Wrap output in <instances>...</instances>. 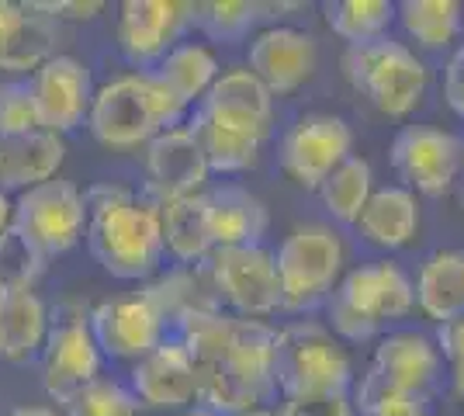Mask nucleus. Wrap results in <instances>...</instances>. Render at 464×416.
<instances>
[{
    "label": "nucleus",
    "mask_w": 464,
    "mask_h": 416,
    "mask_svg": "<svg viewBox=\"0 0 464 416\" xmlns=\"http://www.w3.org/2000/svg\"><path fill=\"white\" fill-rule=\"evenodd\" d=\"M177 340L188 347L198 368V406L212 410L215 416L264 410V402L277 396V330L271 323L239 319L215 305L177 319Z\"/></svg>",
    "instance_id": "obj_1"
},
{
    "label": "nucleus",
    "mask_w": 464,
    "mask_h": 416,
    "mask_svg": "<svg viewBox=\"0 0 464 416\" xmlns=\"http://www.w3.org/2000/svg\"><path fill=\"white\" fill-rule=\"evenodd\" d=\"M87 247L118 281H146L163 267V226L156 201L118 184H97L87 195Z\"/></svg>",
    "instance_id": "obj_2"
},
{
    "label": "nucleus",
    "mask_w": 464,
    "mask_h": 416,
    "mask_svg": "<svg viewBox=\"0 0 464 416\" xmlns=\"http://www.w3.org/2000/svg\"><path fill=\"white\" fill-rule=\"evenodd\" d=\"M184 104L153 70H136L94 91L87 129L108 150H139L150 146L160 132L177 129Z\"/></svg>",
    "instance_id": "obj_3"
},
{
    "label": "nucleus",
    "mask_w": 464,
    "mask_h": 416,
    "mask_svg": "<svg viewBox=\"0 0 464 416\" xmlns=\"http://www.w3.org/2000/svg\"><path fill=\"white\" fill-rule=\"evenodd\" d=\"M416 309V285L395 260L361 264L326 298V326L340 343H368Z\"/></svg>",
    "instance_id": "obj_4"
},
{
    "label": "nucleus",
    "mask_w": 464,
    "mask_h": 416,
    "mask_svg": "<svg viewBox=\"0 0 464 416\" xmlns=\"http://www.w3.org/2000/svg\"><path fill=\"white\" fill-rule=\"evenodd\" d=\"M353 361L347 347L319 319H295L277 330L274 385L281 399L333 396L353 389Z\"/></svg>",
    "instance_id": "obj_5"
},
{
    "label": "nucleus",
    "mask_w": 464,
    "mask_h": 416,
    "mask_svg": "<svg viewBox=\"0 0 464 416\" xmlns=\"http://www.w3.org/2000/svg\"><path fill=\"white\" fill-rule=\"evenodd\" d=\"M274 264H277V281H281V313L302 316V313L326 305V298L343 281L347 247L333 226L305 222V226H295L281 239Z\"/></svg>",
    "instance_id": "obj_6"
},
{
    "label": "nucleus",
    "mask_w": 464,
    "mask_h": 416,
    "mask_svg": "<svg viewBox=\"0 0 464 416\" xmlns=\"http://www.w3.org/2000/svg\"><path fill=\"white\" fill-rule=\"evenodd\" d=\"M343 77L374 111H382L388 119L412 115L423 101L426 83H430L423 60L409 49L406 42H395L392 35L361 42V45H347Z\"/></svg>",
    "instance_id": "obj_7"
},
{
    "label": "nucleus",
    "mask_w": 464,
    "mask_h": 416,
    "mask_svg": "<svg viewBox=\"0 0 464 416\" xmlns=\"http://www.w3.org/2000/svg\"><path fill=\"white\" fill-rule=\"evenodd\" d=\"M87 233V201L73 180L53 178L14 198L11 237L35 267L63 257Z\"/></svg>",
    "instance_id": "obj_8"
},
{
    "label": "nucleus",
    "mask_w": 464,
    "mask_h": 416,
    "mask_svg": "<svg viewBox=\"0 0 464 416\" xmlns=\"http://www.w3.org/2000/svg\"><path fill=\"white\" fill-rule=\"evenodd\" d=\"M212 277L215 298L229 305L232 316L239 319H264L281 313V281L274 250L264 243L256 247H218L205 260Z\"/></svg>",
    "instance_id": "obj_9"
},
{
    "label": "nucleus",
    "mask_w": 464,
    "mask_h": 416,
    "mask_svg": "<svg viewBox=\"0 0 464 416\" xmlns=\"http://www.w3.org/2000/svg\"><path fill=\"white\" fill-rule=\"evenodd\" d=\"M461 150L464 142L447 129L402 125L388 146V163L399 174L402 188H409L412 195L444 198L458 188Z\"/></svg>",
    "instance_id": "obj_10"
},
{
    "label": "nucleus",
    "mask_w": 464,
    "mask_h": 416,
    "mask_svg": "<svg viewBox=\"0 0 464 416\" xmlns=\"http://www.w3.org/2000/svg\"><path fill=\"white\" fill-rule=\"evenodd\" d=\"M91 334H94L101 354L111 361H142L170 337V316L153 298L150 288L132 295L104 298L91 313Z\"/></svg>",
    "instance_id": "obj_11"
},
{
    "label": "nucleus",
    "mask_w": 464,
    "mask_h": 416,
    "mask_svg": "<svg viewBox=\"0 0 464 416\" xmlns=\"http://www.w3.org/2000/svg\"><path fill=\"white\" fill-rule=\"evenodd\" d=\"M42 389L56 406H66L80 389L101 378V347L91 334L87 313L56 316L42 347Z\"/></svg>",
    "instance_id": "obj_12"
},
{
    "label": "nucleus",
    "mask_w": 464,
    "mask_h": 416,
    "mask_svg": "<svg viewBox=\"0 0 464 416\" xmlns=\"http://www.w3.org/2000/svg\"><path fill=\"white\" fill-rule=\"evenodd\" d=\"M353 157V129L340 115H302L281 139V170L298 188L319 191V184Z\"/></svg>",
    "instance_id": "obj_13"
},
{
    "label": "nucleus",
    "mask_w": 464,
    "mask_h": 416,
    "mask_svg": "<svg viewBox=\"0 0 464 416\" xmlns=\"http://www.w3.org/2000/svg\"><path fill=\"white\" fill-rule=\"evenodd\" d=\"M319 66V42L305 28L291 24H267L250 39L246 70L264 80L274 98H288L302 91Z\"/></svg>",
    "instance_id": "obj_14"
},
{
    "label": "nucleus",
    "mask_w": 464,
    "mask_h": 416,
    "mask_svg": "<svg viewBox=\"0 0 464 416\" xmlns=\"http://www.w3.org/2000/svg\"><path fill=\"white\" fill-rule=\"evenodd\" d=\"M28 87H32L39 125L45 132L66 136L80 125H87L91 101L97 91L87 63H80L77 56H53L32 73Z\"/></svg>",
    "instance_id": "obj_15"
},
{
    "label": "nucleus",
    "mask_w": 464,
    "mask_h": 416,
    "mask_svg": "<svg viewBox=\"0 0 464 416\" xmlns=\"http://www.w3.org/2000/svg\"><path fill=\"white\" fill-rule=\"evenodd\" d=\"M368 372L392 389L430 402V396L440 385L444 357L437 351V340L420 330H392V334L378 337Z\"/></svg>",
    "instance_id": "obj_16"
},
{
    "label": "nucleus",
    "mask_w": 464,
    "mask_h": 416,
    "mask_svg": "<svg viewBox=\"0 0 464 416\" xmlns=\"http://www.w3.org/2000/svg\"><path fill=\"white\" fill-rule=\"evenodd\" d=\"M129 389L150 410H191L198 406V368L188 347L177 337H167L156 351L136 361L129 372Z\"/></svg>",
    "instance_id": "obj_17"
},
{
    "label": "nucleus",
    "mask_w": 464,
    "mask_h": 416,
    "mask_svg": "<svg viewBox=\"0 0 464 416\" xmlns=\"http://www.w3.org/2000/svg\"><path fill=\"white\" fill-rule=\"evenodd\" d=\"M191 4L177 0H125L118 7V49L132 66H156L177 42Z\"/></svg>",
    "instance_id": "obj_18"
},
{
    "label": "nucleus",
    "mask_w": 464,
    "mask_h": 416,
    "mask_svg": "<svg viewBox=\"0 0 464 416\" xmlns=\"http://www.w3.org/2000/svg\"><path fill=\"white\" fill-rule=\"evenodd\" d=\"M208 163L191 136L188 125L167 129L146 146V188H150V201H174L188 198V195H201L205 180H208Z\"/></svg>",
    "instance_id": "obj_19"
},
{
    "label": "nucleus",
    "mask_w": 464,
    "mask_h": 416,
    "mask_svg": "<svg viewBox=\"0 0 464 416\" xmlns=\"http://www.w3.org/2000/svg\"><path fill=\"white\" fill-rule=\"evenodd\" d=\"M188 129L198 139L208 170H215V174H246V170H253L264 142H267L264 125L222 119V115H212L205 108H194Z\"/></svg>",
    "instance_id": "obj_20"
},
{
    "label": "nucleus",
    "mask_w": 464,
    "mask_h": 416,
    "mask_svg": "<svg viewBox=\"0 0 464 416\" xmlns=\"http://www.w3.org/2000/svg\"><path fill=\"white\" fill-rule=\"evenodd\" d=\"M4 305H0V357L11 364H24L42 354L53 316L28 277H4Z\"/></svg>",
    "instance_id": "obj_21"
},
{
    "label": "nucleus",
    "mask_w": 464,
    "mask_h": 416,
    "mask_svg": "<svg viewBox=\"0 0 464 416\" xmlns=\"http://www.w3.org/2000/svg\"><path fill=\"white\" fill-rule=\"evenodd\" d=\"M56 21L39 15L32 4L0 0V70L35 73L56 56Z\"/></svg>",
    "instance_id": "obj_22"
},
{
    "label": "nucleus",
    "mask_w": 464,
    "mask_h": 416,
    "mask_svg": "<svg viewBox=\"0 0 464 416\" xmlns=\"http://www.w3.org/2000/svg\"><path fill=\"white\" fill-rule=\"evenodd\" d=\"M66 160V142L56 132H28V136L0 139V191H28L45 180L59 178V167Z\"/></svg>",
    "instance_id": "obj_23"
},
{
    "label": "nucleus",
    "mask_w": 464,
    "mask_h": 416,
    "mask_svg": "<svg viewBox=\"0 0 464 416\" xmlns=\"http://www.w3.org/2000/svg\"><path fill=\"white\" fill-rule=\"evenodd\" d=\"M357 237L382 247V250H402L420 233V201L402 184L374 188L371 201L364 205L361 218L353 222Z\"/></svg>",
    "instance_id": "obj_24"
},
{
    "label": "nucleus",
    "mask_w": 464,
    "mask_h": 416,
    "mask_svg": "<svg viewBox=\"0 0 464 416\" xmlns=\"http://www.w3.org/2000/svg\"><path fill=\"white\" fill-rule=\"evenodd\" d=\"M208 216H212V239L218 247H256L271 229L267 205L243 184H222L208 191Z\"/></svg>",
    "instance_id": "obj_25"
},
{
    "label": "nucleus",
    "mask_w": 464,
    "mask_h": 416,
    "mask_svg": "<svg viewBox=\"0 0 464 416\" xmlns=\"http://www.w3.org/2000/svg\"><path fill=\"white\" fill-rule=\"evenodd\" d=\"M160 226H163V247L180 264H201L215 254L212 216H208V195H188V198L160 201Z\"/></svg>",
    "instance_id": "obj_26"
},
{
    "label": "nucleus",
    "mask_w": 464,
    "mask_h": 416,
    "mask_svg": "<svg viewBox=\"0 0 464 416\" xmlns=\"http://www.w3.org/2000/svg\"><path fill=\"white\" fill-rule=\"evenodd\" d=\"M416 305L433 323L464 313V250H437L420 264Z\"/></svg>",
    "instance_id": "obj_27"
},
{
    "label": "nucleus",
    "mask_w": 464,
    "mask_h": 416,
    "mask_svg": "<svg viewBox=\"0 0 464 416\" xmlns=\"http://www.w3.org/2000/svg\"><path fill=\"white\" fill-rule=\"evenodd\" d=\"M153 73L174 91L184 108H191L194 101L198 104L205 101V94L215 87V80L222 77V66L205 42H177L174 49L153 66Z\"/></svg>",
    "instance_id": "obj_28"
},
{
    "label": "nucleus",
    "mask_w": 464,
    "mask_h": 416,
    "mask_svg": "<svg viewBox=\"0 0 464 416\" xmlns=\"http://www.w3.org/2000/svg\"><path fill=\"white\" fill-rule=\"evenodd\" d=\"M212 115L232 121H246V125H271L274 94L264 87V80L253 77L250 70H229L215 80V87L198 104Z\"/></svg>",
    "instance_id": "obj_29"
},
{
    "label": "nucleus",
    "mask_w": 464,
    "mask_h": 416,
    "mask_svg": "<svg viewBox=\"0 0 464 416\" xmlns=\"http://www.w3.org/2000/svg\"><path fill=\"white\" fill-rule=\"evenodd\" d=\"M395 21L420 49L444 53L464 35V4L458 0H402V4H395Z\"/></svg>",
    "instance_id": "obj_30"
},
{
    "label": "nucleus",
    "mask_w": 464,
    "mask_h": 416,
    "mask_svg": "<svg viewBox=\"0 0 464 416\" xmlns=\"http://www.w3.org/2000/svg\"><path fill=\"white\" fill-rule=\"evenodd\" d=\"M374 195V174H371V163L364 157H347L333 174H329L323 184H319V198H323V208H326L333 222L340 226H353L364 205Z\"/></svg>",
    "instance_id": "obj_31"
},
{
    "label": "nucleus",
    "mask_w": 464,
    "mask_h": 416,
    "mask_svg": "<svg viewBox=\"0 0 464 416\" xmlns=\"http://www.w3.org/2000/svg\"><path fill=\"white\" fill-rule=\"evenodd\" d=\"M326 24L336 39L347 45L385 39L392 21H395V4L392 0H329L323 4Z\"/></svg>",
    "instance_id": "obj_32"
},
{
    "label": "nucleus",
    "mask_w": 464,
    "mask_h": 416,
    "mask_svg": "<svg viewBox=\"0 0 464 416\" xmlns=\"http://www.w3.org/2000/svg\"><path fill=\"white\" fill-rule=\"evenodd\" d=\"M271 4H256V0H208V4H191L188 18L201 35L212 42H239L253 32V24L267 15Z\"/></svg>",
    "instance_id": "obj_33"
},
{
    "label": "nucleus",
    "mask_w": 464,
    "mask_h": 416,
    "mask_svg": "<svg viewBox=\"0 0 464 416\" xmlns=\"http://www.w3.org/2000/svg\"><path fill=\"white\" fill-rule=\"evenodd\" d=\"M142 402L129 385H121L115 378H97L87 389H80L77 396L63 406V416H139Z\"/></svg>",
    "instance_id": "obj_34"
},
{
    "label": "nucleus",
    "mask_w": 464,
    "mask_h": 416,
    "mask_svg": "<svg viewBox=\"0 0 464 416\" xmlns=\"http://www.w3.org/2000/svg\"><path fill=\"white\" fill-rule=\"evenodd\" d=\"M350 399L357 406V416H430L426 399L399 392L385 382H378L371 372H364L361 382H353Z\"/></svg>",
    "instance_id": "obj_35"
},
{
    "label": "nucleus",
    "mask_w": 464,
    "mask_h": 416,
    "mask_svg": "<svg viewBox=\"0 0 464 416\" xmlns=\"http://www.w3.org/2000/svg\"><path fill=\"white\" fill-rule=\"evenodd\" d=\"M39 129L42 125L35 101H32V87L18 83V80L0 83V139L28 136V132H39Z\"/></svg>",
    "instance_id": "obj_36"
},
{
    "label": "nucleus",
    "mask_w": 464,
    "mask_h": 416,
    "mask_svg": "<svg viewBox=\"0 0 464 416\" xmlns=\"http://www.w3.org/2000/svg\"><path fill=\"white\" fill-rule=\"evenodd\" d=\"M277 416H357V406L350 392H333V396H298L281 399Z\"/></svg>",
    "instance_id": "obj_37"
},
{
    "label": "nucleus",
    "mask_w": 464,
    "mask_h": 416,
    "mask_svg": "<svg viewBox=\"0 0 464 416\" xmlns=\"http://www.w3.org/2000/svg\"><path fill=\"white\" fill-rule=\"evenodd\" d=\"M32 7L53 21H91L104 11V0H32Z\"/></svg>",
    "instance_id": "obj_38"
},
{
    "label": "nucleus",
    "mask_w": 464,
    "mask_h": 416,
    "mask_svg": "<svg viewBox=\"0 0 464 416\" xmlns=\"http://www.w3.org/2000/svg\"><path fill=\"white\" fill-rule=\"evenodd\" d=\"M437 351L444 357L450 368H461L464 364V313H458L447 323H437Z\"/></svg>",
    "instance_id": "obj_39"
},
{
    "label": "nucleus",
    "mask_w": 464,
    "mask_h": 416,
    "mask_svg": "<svg viewBox=\"0 0 464 416\" xmlns=\"http://www.w3.org/2000/svg\"><path fill=\"white\" fill-rule=\"evenodd\" d=\"M444 98L447 104L464 119V45L454 49V56L447 60L444 70Z\"/></svg>",
    "instance_id": "obj_40"
},
{
    "label": "nucleus",
    "mask_w": 464,
    "mask_h": 416,
    "mask_svg": "<svg viewBox=\"0 0 464 416\" xmlns=\"http://www.w3.org/2000/svg\"><path fill=\"white\" fill-rule=\"evenodd\" d=\"M11 216H14V201L7 191H0V243L4 237H11Z\"/></svg>",
    "instance_id": "obj_41"
},
{
    "label": "nucleus",
    "mask_w": 464,
    "mask_h": 416,
    "mask_svg": "<svg viewBox=\"0 0 464 416\" xmlns=\"http://www.w3.org/2000/svg\"><path fill=\"white\" fill-rule=\"evenodd\" d=\"M7 416H63V413L53 410V406H18V410H11Z\"/></svg>",
    "instance_id": "obj_42"
},
{
    "label": "nucleus",
    "mask_w": 464,
    "mask_h": 416,
    "mask_svg": "<svg viewBox=\"0 0 464 416\" xmlns=\"http://www.w3.org/2000/svg\"><path fill=\"white\" fill-rule=\"evenodd\" d=\"M454 372V396L461 399V406H464V364L461 368H450Z\"/></svg>",
    "instance_id": "obj_43"
},
{
    "label": "nucleus",
    "mask_w": 464,
    "mask_h": 416,
    "mask_svg": "<svg viewBox=\"0 0 464 416\" xmlns=\"http://www.w3.org/2000/svg\"><path fill=\"white\" fill-rule=\"evenodd\" d=\"M170 416H215V413L205 410V406H191V410H180V413H170Z\"/></svg>",
    "instance_id": "obj_44"
},
{
    "label": "nucleus",
    "mask_w": 464,
    "mask_h": 416,
    "mask_svg": "<svg viewBox=\"0 0 464 416\" xmlns=\"http://www.w3.org/2000/svg\"><path fill=\"white\" fill-rule=\"evenodd\" d=\"M236 416H277L271 410H246V413H236Z\"/></svg>",
    "instance_id": "obj_45"
},
{
    "label": "nucleus",
    "mask_w": 464,
    "mask_h": 416,
    "mask_svg": "<svg viewBox=\"0 0 464 416\" xmlns=\"http://www.w3.org/2000/svg\"><path fill=\"white\" fill-rule=\"evenodd\" d=\"M458 195H464V150H461V174H458Z\"/></svg>",
    "instance_id": "obj_46"
},
{
    "label": "nucleus",
    "mask_w": 464,
    "mask_h": 416,
    "mask_svg": "<svg viewBox=\"0 0 464 416\" xmlns=\"http://www.w3.org/2000/svg\"><path fill=\"white\" fill-rule=\"evenodd\" d=\"M4 288H7V281L0 277V305H4Z\"/></svg>",
    "instance_id": "obj_47"
}]
</instances>
